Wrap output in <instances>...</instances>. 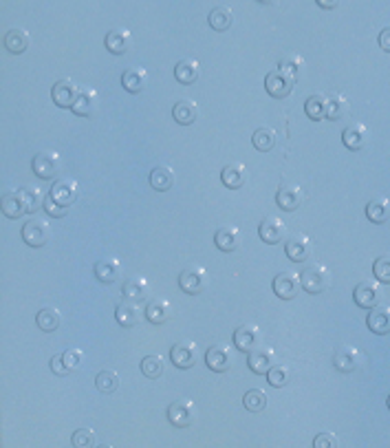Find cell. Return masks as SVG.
Returning a JSON list of instances; mask_svg holds the SVG:
<instances>
[{
  "mask_svg": "<svg viewBox=\"0 0 390 448\" xmlns=\"http://www.w3.org/2000/svg\"><path fill=\"white\" fill-rule=\"evenodd\" d=\"M258 3H263V5H276L278 0H258Z\"/></svg>",
  "mask_w": 390,
  "mask_h": 448,
  "instance_id": "9f6ffc18",
  "label": "cell"
},
{
  "mask_svg": "<svg viewBox=\"0 0 390 448\" xmlns=\"http://www.w3.org/2000/svg\"><path fill=\"white\" fill-rule=\"evenodd\" d=\"M294 84H296V79L285 75L280 69H276V71H272V73H267V77H265L267 93L272 97H276V99H283V97L291 95L294 93Z\"/></svg>",
  "mask_w": 390,
  "mask_h": 448,
  "instance_id": "7c38bea8",
  "label": "cell"
},
{
  "mask_svg": "<svg viewBox=\"0 0 390 448\" xmlns=\"http://www.w3.org/2000/svg\"><path fill=\"white\" fill-rule=\"evenodd\" d=\"M179 285H181V290L190 296H196L201 294L205 287H207V272L205 267L201 265H192V267H185L179 276Z\"/></svg>",
  "mask_w": 390,
  "mask_h": 448,
  "instance_id": "8992f818",
  "label": "cell"
},
{
  "mask_svg": "<svg viewBox=\"0 0 390 448\" xmlns=\"http://www.w3.org/2000/svg\"><path fill=\"white\" fill-rule=\"evenodd\" d=\"M260 343H263V332H260L258 325H241L238 329L234 332V345L238 351H245V353H252L254 349H258Z\"/></svg>",
  "mask_w": 390,
  "mask_h": 448,
  "instance_id": "ba28073f",
  "label": "cell"
},
{
  "mask_svg": "<svg viewBox=\"0 0 390 448\" xmlns=\"http://www.w3.org/2000/svg\"><path fill=\"white\" fill-rule=\"evenodd\" d=\"M313 446L315 448H337L339 442H337V437L333 433H320L313 440Z\"/></svg>",
  "mask_w": 390,
  "mask_h": 448,
  "instance_id": "816d5d0a",
  "label": "cell"
},
{
  "mask_svg": "<svg viewBox=\"0 0 390 448\" xmlns=\"http://www.w3.org/2000/svg\"><path fill=\"white\" fill-rule=\"evenodd\" d=\"M148 84V73L142 66H128L122 73V86L128 93H142Z\"/></svg>",
  "mask_w": 390,
  "mask_h": 448,
  "instance_id": "cb8c5ba5",
  "label": "cell"
},
{
  "mask_svg": "<svg viewBox=\"0 0 390 448\" xmlns=\"http://www.w3.org/2000/svg\"><path fill=\"white\" fill-rule=\"evenodd\" d=\"M104 45L113 55H124L130 51V47H133V34H130V29L126 27H113L111 32L106 34Z\"/></svg>",
  "mask_w": 390,
  "mask_h": 448,
  "instance_id": "5bb4252c",
  "label": "cell"
},
{
  "mask_svg": "<svg viewBox=\"0 0 390 448\" xmlns=\"http://www.w3.org/2000/svg\"><path fill=\"white\" fill-rule=\"evenodd\" d=\"M196 417V406L192 400H174L168 406V420L172 426H190Z\"/></svg>",
  "mask_w": 390,
  "mask_h": 448,
  "instance_id": "4fadbf2b",
  "label": "cell"
},
{
  "mask_svg": "<svg viewBox=\"0 0 390 448\" xmlns=\"http://www.w3.org/2000/svg\"><path fill=\"white\" fill-rule=\"evenodd\" d=\"M379 47H382L386 53H390V27L382 29V34H379Z\"/></svg>",
  "mask_w": 390,
  "mask_h": 448,
  "instance_id": "db71d44e",
  "label": "cell"
},
{
  "mask_svg": "<svg viewBox=\"0 0 390 448\" xmlns=\"http://www.w3.org/2000/svg\"><path fill=\"white\" fill-rule=\"evenodd\" d=\"M23 238L27 245L31 247H42L51 238V225L44 216H31L23 227Z\"/></svg>",
  "mask_w": 390,
  "mask_h": 448,
  "instance_id": "3957f363",
  "label": "cell"
},
{
  "mask_svg": "<svg viewBox=\"0 0 390 448\" xmlns=\"http://www.w3.org/2000/svg\"><path fill=\"white\" fill-rule=\"evenodd\" d=\"M302 290V276L296 272H280L274 278V292L283 301H291Z\"/></svg>",
  "mask_w": 390,
  "mask_h": 448,
  "instance_id": "30bf717a",
  "label": "cell"
},
{
  "mask_svg": "<svg viewBox=\"0 0 390 448\" xmlns=\"http://www.w3.org/2000/svg\"><path fill=\"white\" fill-rule=\"evenodd\" d=\"M267 402H269V397H267V391L263 389H249L243 397L245 409L252 413H260L267 406Z\"/></svg>",
  "mask_w": 390,
  "mask_h": 448,
  "instance_id": "7bdbcfd3",
  "label": "cell"
},
{
  "mask_svg": "<svg viewBox=\"0 0 390 448\" xmlns=\"http://www.w3.org/2000/svg\"><path fill=\"white\" fill-rule=\"evenodd\" d=\"M388 409H390V395H388Z\"/></svg>",
  "mask_w": 390,
  "mask_h": 448,
  "instance_id": "6f0895ef",
  "label": "cell"
},
{
  "mask_svg": "<svg viewBox=\"0 0 390 448\" xmlns=\"http://www.w3.org/2000/svg\"><path fill=\"white\" fill-rule=\"evenodd\" d=\"M95 386H97V391H102V393H115L119 389V375L113 369L99 371L95 377Z\"/></svg>",
  "mask_w": 390,
  "mask_h": 448,
  "instance_id": "f6af8a7d",
  "label": "cell"
},
{
  "mask_svg": "<svg viewBox=\"0 0 390 448\" xmlns=\"http://www.w3.org/2000/svg\"><path fill=\"white\" fill-rule=\"evenodd\" d=\"M278 69H280V71H283L285 75L291 77V79H298L300 73L304 71V58L298 55V53H289V55H285V58L278 62Z\"/></svg>",
  "mask_w": 390,
  "mask_h": 448,
  "instance_id": "b9f144b4",
  "label": "cell"
},
{
  "mask_svg": "<svg viewBox=\"0 0 390 448\" xmlns=\"http://www.w3.org/2000/svg\"><path fill=\"white\" fill-rule=\"evenodd\" d=\"M333 364L339 373H351L362 364V351H359L357 347L342 345L333 356Z\"/></svg>",
  "mask_w": 390,
  "mask_h": 448,
  "instance_id": "9a60e30c",
  "label": "cell"
},
{
  "mask_svg": "<svg viewBox=\"0 0 390 448\" xmlns=\"http://www.w3.org/2000/svg\"><path fill=\"white\" fill-rule=\"evenodd\" d=\"M71 111H73L75 115H79V117L93 115V113L97 111V91H93V88H82Z\"/></svg>",
  "mask_w": 390,
  "mask_h": 448,
  "instance_id": "f546056e",
  "label": "cell"
},
{
  "mask_svg": "<svg viewBox=\"0 0 390 448\" xmlns=\"http://www.w3.org/2000/svg\"><path fill=\"white\" fill-rule=\"evenodd\" d=\"M258 234L265 243L274 245V243H280L287 236V225H285L283 219H278V216H265L258 225Z\"/></svg>",
  "mask_w": 390,
  "mask_h": 448,
  "instance_id": "e0dca14e",
  "label": "cell"
},
{
  "mask_svg": "<svg viewBox=\"0 0 390 448\" xmlns=\"http://www.w3.org/2000/svg\"><path fill=\"white\" fill-rule=\"evenodd\" d=\"M164 371H166V362H164L161 356L153 353V356H146L142 360V373L146 377H150V380H157Z\"/></svg>",
  "mask_w": 390,
  "mask_h": 448,
  "instance_id": "ee69618b",
  "label": "cell"
},
{
  "mask_svg": "<svg viewBox=\"0 0 390 448\" xmlns=\"http://www.w3.org/2000/svg\"><path fill=\"white\" fill-rule=\"evenodd\" d=\"M342 142L346 148H351V151H362V148L368 144V128L359 122L346 126L344 133H342Z\"/></svg>",
  "mask_w": 390,
  "mask_h": 448,
  "instance_id": "d4e9b609",
  "label": "cell"
},
{
  "mask_svg": "<svg viewBox=\"0 0 390 448\" xmlns=\"http://www.w3.org/2000/svg\"><path fill=\"white\" fill-rule=\"evenodd\" d=\"M267 380L272 386H276V389L285 386L289 382V366L287 364H274L267 373Z\"/></svg>",
  "mask_w": 390,
  "mask_h": 448,
  "instance_id": "7dc6e473",
  "label": "cell"
},
{
  "mask_svg": "<svg viewBox=\"0 0 390 448\" xmlns=\"http://www.w3.org/2000/svg\"><path fill=\"white\" fill-rule=\"evenodd\" d=\"M34 173L36 177L40 179H53L60 171V166H62V159H60V153L51 151V148H44V151H40L36 157H34Z\"/></svg>",
  "mask_w": 390,
  "mask_h": 448,
  "instance_id": "277c9868",
  "label": "cell"
},
{
  "mask_svg": "<svg viewBox=\"0 0 390 448\" xmlns=\"http://www.w3.org/2000/svg\"><path fill=\"white\" fill-rule=\"evenodd\" d=\"M366 323H368V329H371L373 334H379V336L390 334V307L388 305H375L371 314H368Z\"/></svg>",
  "mask_w": 390,
  "mask_h": 448,
  "instance_id": "7402d4cb",
  "label": "cell"
},
{
  "mask_svg": "<svg viewBox=\"0 0 390 448\" xmlns=\"http://www.w3.org/2000/svg\"><path fill=\"white\" fill-rule=\"evenodd\" d=\"M384 298V290H382V281L377 278H368V281H362L353 292V301L364 307V310H373L375 305L382 303Z\"/></svg>",
  "mask_w": 390,
  "mask_h": 448,
  "instance_id": "7a4b0ae2",
  "label": "cell"
},
{
  "mask_svg": "<svg viewBox=\"0 0 390 448\" xmlns=\"http://www.w3.org/2000/svg\"><path fill=\"white\" fill-rule=\"evenodd\" d=\"M221 179H223V184L227 188H232V190H236V188H243L245 182H247V168L241 162L227 164L223 168V173H221Z\"/></svg>",
  "mask_w": 390,
  "mask_h": 448,
  "instance_id": "4dcf8cb0",
  "label": "cell"
},
{
  "mask_svg": "<svg viewBox=\"0 0 390 448\" xmlns=\"http://www.w3.org/2000/svg\"><path fill=\"white\" fill-rule=\"evenodd\" d=\"M71 444L77 448H93V446H97V435L93 429H79L73 433Z\"/></svg>",
  "mask_w": 390,
  "mask_h": 448,
  "instance_id": "bcb514c9",
  "label": "cell"
},
{
  "mask_svg": "<svg viewBox=\"0 0 390 448\" xmlns=\"http://www.w3.org/2000/svg\"><path fill=\"white\" fill-rule=\"evenodd\" d=\"M42 208H44V212H47V214L57 216V219L66 214V208H64V206H60L51 195H49V197L44 199V206H42Z\"/></svg>",
  "mask_w": 390,
  "mask_h": 448,
  "instance_id": "f907efd6",
  "label": "cell"
},
{
  "mask_svg": "<svg viewBox=\"0 0 390 448\" xmlns=\"http://www.w3.org/2000/svg\"><path fill=\"white\" fill-rule=\"evenodd\" d=\"M82 358H84V353H82V349H77V347H71V349H66V351L62 353V360H64V364H66L68 371H73L75 366L82 364Z\"/></svg>",
  "mask_w": 390,
  "mask_h": 448,
  "instance_id": "681fc988",
  "label": "cell"
},
{
  "mask_svg": "<svg viewBox=\"0 0 390 448\" xmlns=\"http://www.w3.org/2000/svg\"><path fill=\"white\" fill-rule=\"evenodd\" d=\"M51 369H53V373H57V375H68V369H66V364H64V360H62V356H53V358H51Z\"/></svg>",
  "mask_w": 390,
  "mask_h": 448,
  "instance_id": "f5cc1de1",
  "label": "cell"
},
{
  "mask_svg": "<svg viewBox=\"0 0 390 448\" xmlns=\"http://www.w3.org/2000/svg\"><path fill=\"white\" fill-rule=\"evenodd\" d=\"M150 186H153L155 190H159V192L170 190V188L174 186V171L166 164L157 166L155 171L150 173Z\"/></svg>",
  "mask_w": 390,
  "mask_h": 448,
  "instance_id": "836d02e7",
  "label": "cell"
},
{
  "mask_svg": "<svg viewBox=\"0 0 390 448\" xmlns=\"http://www.w3.org/2000/svg\"><path fill=\"white\" fill-rule=\"evenodd\" d=\"M170 360L174 362L179 369H192L198 360V347L192 340H179L170 349Z\"/></svg>",
  "mask_w": 390,
  "mask_h": 448,
  "instance_id": "9c48e42d",
  "label": "cell"
},
{
  "mask_svg": "<svg viewBox=\"0 0 390 448\" xmlns=\"http://www.w3.org/2000/svg\"><path fill=\"white\" fill-rule=\"evenodd\" d=\"M170 314H172V307H170L166 298H155V301L148 303L146 307V318L153 325H164L170 318Z\"/></svg>",
  "mask_w": 390,
  "mask_h": 448,
  "instance_id": "e575fe53",
  "label": "cell"
},
{
  "mask_svg": "<svg viewBox=\"0 0 390 448\" xmlns=\"http://www.w3.org/2000/svg\"><path fill=\"white\" fill-rule=\"evenodd\" d=\"M49 195H51L60 206L68 208L79 199V184L75 179H60V182L51 186V192Z\"/></svg>",
  "mask_w": 390,
  "mask_h": 448,
  "instance_id": "2e32d148",
  "label": "cell"
},
{
  "mask_svg": "<svg viewBox=\"0 0 390 448\" xmlns=\"http://www.w3.org/2000/svg\"><path fill=\"white\" fill-rule=\"evenodd\" d=\"M302 201H304V192L298 184H294V182L280 184L278 195H276V203H278L280 210L294 212V210H298L300 206H302Z\"/></svg>",
  "mask_w": 390,
  "mask_h": 448,
  "instance_id": "5b68a950",
  "label": "cell"
},
{
  "mask_svg": "<svg viewBox=\"0 0 390 448\" xmlns=\"http://www.w3.org/2000/svg\"><path fill=\"white\" fill-rule=\"evenodd\" d=\"M247 364L252 373H269V369L276 364V353L272 347H258L247 358Z\"/></svg>",
  "mask_w": 390,
  "mask_h": 448,
  "instance_id": "d6986e66",
  "label": "cell"
},
{
  "mask_svg": "<svg viewBox=\"0 0 390 448\" xmlns=\"http://www.w3.org/2000/svg\"><path fill=\"white\" fill-rule=\"evenodd\" d=\"M29 45H31V36H29L27 29L23 27H14V29H9V32L5 34V47H7V51H12V53H23L29 49Z\"/></svg>",
  "mask_w": 390,
  "mask_h": 448,
  "instance_id": "83f0119b",
  "label": "cell"
},
{
  "mask_svg": "<svg viewBox=\"0 0 390 448\" xmlns=\"http://www.w3.org/2000/svg\"><path fill=\"white\" fill-rule=\"evenodd\" d=\"M285 250H287V256L291 258V261L304 263L307 258L311 256V250H313V247H311V238H309L307 234H302V232H298V234L287 238Z\"/></svg>",
  "mask_w": 390,
  "mask_h": 448,
  "instance_id": "ac0fdd59",
  "label": "cell"
},
{
  "mask_svg": "<svg viewBox=\"0 0 390 448\" xmlns=\"http://www.w3.org/2000/svg\"><path fill=\"white\" fill-rule=\"evenodd\" d=\"M373 272L375 278L382 283H390V254H382L379 258H375L373 263Z\"/></svg>",
  "mask_w": 390,
  "mask_h": 448,
  "instance_id": "c3c4849f",
  "label": "cell"
},
{
  "mask_svg": "<svg viewBox=\"0 0 390 448\" xmlns=\"http://www.w3.org/2000/svg\"><path fill=\"white\" fill-rule=\"evenodd\" d=\"M366 216L373 223H386L390 219V199L388 197H375L366 206Z\"/></svg>",
  "mask_w": 390,
  "mask_h": 448,
  "instance_id": "d6a6232c",
  "label": "cell"
},
{
  "mask_svg": "<svg viewBox=\"0 0 390 448\" xmlns=\"http://www.w3.org/2000/svg\"><path fill=\"white\" fill-rule=\"evenodd\" d=\"M326 102H328V95L324 93H315L311 95L304 102V111L307 115L313 119V122H320V119H324L326 117Z\"/></svg>",
  "mask_w": 390,
  "mask_h": 448,
  "instance_id": "60d3db41",
  "label": "cell"
},
{
  "mask_svg": "<svg viewBox=\"0 0 390 448\" xmlns=\"http://www.w3.org/2000/svg\"><path fill=\"white\" fill-rule=\"evenodd\" d=\"M36 323L42 332H55L60 325H62V314L55 307H44V310H40L38 316H36Z\"/></svg>",
  "mask_w": 390,
  "mask_h": 448,
  "instance_id": "ab89813d",
  "label": "cell"
},
{
  "mask_svg": "<svg viewBox=\"0 0 390 448\" xmlns=\"http://www.w3.org/2000/svg\"><path fill=\"white\" fill-rule=\"evenodd\" d=\"M300 276H302L304 292L309 294H322L331 287V272L322 263H311L309 267H304V272Z\"/></svg>",
  "mask_w": 390,
  "mask_h": 448,
  "instance_id": "6da1fadb",
  "label": "cell"
},
{
  "mask_svg": "<svg viewBox=\"0 0 390 448\" xmlns=\"http://www.w3.org/2000/svg\"><path fill=\"white\" fill-rule=\"evenodd\" d=\"M115 318H117V323L122 325V327H135L142 323V318H144V310L139 307L135 301H126L124 303H119L117 305V310H115Z\"/></svg>",
  "mask_w": 390,
  "mask_h": 448,
  "instance_id": "44dd1931",
  "label": "cell"
},
{
  "mask_svg": "<svg viewBox=\"0 0 390 448\" xmlns=\"http://www.w3.org/2000/svg\"><path fill=\"white\" fill-rule=\"evenodd\" d=\"M20 197H23V201H25V208H27V212H38L40 210V206H44V192L40 190V186H34V184H27L20 188Z\"/></svg>",
  "mask_w": 390,
  "mask_h": 448,
  "instance_id": "d590c367",
  "label": "cell"
},
{
  "mask_svg": "<svg viewBox=\"0 0 390 448\" xmlns=\"http://www.w3.org/2000/svg\"><path fill=\"white\" fill-rule=\"evenodd\" d=\"M172 115L179 124H194L196 122V117H198V104L194 102V99H190V97H183V99H179V102L174 104L172 108Z\"/></svg>",
  "mask_w": 390,
  "mask_h": 448,
  "instance_id": "f1b7e54d",
  "label": "cell"
},
{
  "mask_svg": "<svg viewBox=\"0 0 390 448\" xmlns=\"http://www.w3.org/2000/svg\"><path fill=\"white\" fill-rule=\"evenodd\" d=\"M122 294H124V298H128V301L142 303L150 296V283L144 276H130L122 287Z\"/></svg>",
  "mask_w": 390,
  "mask_h": 448,
  "instance_id": "603a6c76",
  "label": "cell"
},
{
  "mask_svg": "<svg viewBox=\"0 0 390 448\" xmlns=\"http://www.w3.org/2000/svg\"><path fill=\"white\" fill-rule=\"evenodd\" d=\"M95 276L99 283H106L111 285L115 283L119 276H122V263L117 261V258H102V261L95 263Z\"/></svg>",
  "mask_w": 390,
  "mask_h": 448,
  "instance_id": "484cf974",
  "label": "cell"
},
{
  "mask_svg": "<svg viewBox=\"0 0 390 448\" xmlns=\"http://www.w3.org/2000/svg\"><path fill=\"white\" fill-rule=\"evenodd\" d=\"M79 91H82V88L77 86V82H73L71 77H62V79H57V82L53 84L51 97H53V102L60 108H73Z\"/></svg>",
  "mask_w": 390,
  "mask_h": 448,
  "instance_id": "8fae6325",
  "label": "cell"
},
{
  "mask_svg": "<svg viewBox=\"0 0 390 448\" xmlns=\"http://www.w3.org/2000/svg\"><path fill=\"white\" fill-rule=\"evenodd\" d=\"M351 111V102L342 95V93H331L326 102V119H342Z\"/></svg>",
  "mask_w": 390,
  "mask_h": 448,
  "instance_id": "8d00e7d4",
  "label": "cell"
},
{
  "mask_svg": "<svg viewBox=\"0 0 390 448\" xmlns=\"http://www.w3.org/2000/svg\"><path fill=\"white\" fill-rule=\"evenodd\" d=\"M205 364L216 373H225L234 366V351L229 345H214L205 353Z\"/></svg>",
  "mask_w": 390,
  "mask_h": 448,
  "instance_id": "52a82bcc",
  "label": "cell"
},
{
  "mask_svg": "<svg viewBox=\"0 0 390 448\" xmlns=\"http://www.w3.org/2000/svg\"><path fill=\"white\" fill-rule=\"evenodd\" d=\"M315 3L322 7V9H335V7H339V3H342V0H315Z\"/></svg>",
  "mask_w": 390,
  "mask_h": 448,
  "instance_id": "11a10c76",
  "label": "cell"
},
{
  "mask_svg": "<svg viewBox=\"0 0 390 448\" xmlns=\"http://www.w3.org/2000/svg\"><path fill=\"white\" fill-rule=\"evenodd\" d=\"M241 241H243V236L236 225H223V227H218L216 234H214V243L221 252L238 250V247H241Z\"/></svg>",
  "mask_w": 390,
  "mask_h": 448,
  "instance_id": "ffe728a7",
  "label": "cell"
},
{
  "mask_svg": "<svg viewBox=\"0 0 390 448\" xmlns=\"http://www.w3.org/2000/svg\"><path fill=\"white\" fill-rule=\"evenodd\" d=\"M198 75H201V62L194 58H183L181 62H177L174 66V77L181 84H194Z\"/></svg>",
  "mask_w": 390,
  "mask_h": 448,
  "instance_id": "4316f807",
  "label": "cell"
},
{
  "mask_svg": "<svg viewBox=\"0 0 390 448\" xmlns=\"http://www.w3.org/2000/svg\"><path fill=\"white\" fill-rule=\"evenodd\" d=\"M27 212V208H25V201H23V197H20V192H14V190H9L3 195V214L9 216V219H18V216H23Z\"/></svg>",
  "mask_w": 390,
  "mask_h": 448,
  "instance_id": "f35d334b",
  "label": "cell"
},
{
  "mask_svg": "<svg viewBox=\"0 0 390 448\" xmlns=\"http://www.w3.org/2000/svg\"><path fill=\"white\" fill-rule=\"evenodd\" d=\"M252 144L258 148V151L269 153L278 144V133L274 131L272 126H260V128H256L254 135H252Z\"/></svg>",
  "mask_w": 390,
  "mask_h": 448,
  "instance_id": "74e56055",
  "label": "cell"
},
{
  "mask_svg": "<svg viewBox=\"0 0 390 448\" xmlns=\"http://www.w3.org/2000/svg\"><path fill=\"white\" fill-rule=\"evenodd\" d=\"M207 23H209V27L214 29V32H227V29L234 25V12L225 5H218V7L212 9V12H209Z\"/></svg>",
  "mask_w": 390,
  "mask_h": 448,
  "instance_id": "1f68e13d",
  "label": "cell"
}]
</instances>
